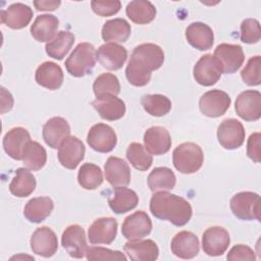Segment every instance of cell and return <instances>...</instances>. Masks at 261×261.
Returning a JSON list of instances; mask_svg holds the SVG:
<instances>
[{"mask_svg": "<svg viewBox=\"0 0 261 261\" xmlns=\"http://www.w3.org/2000/svg\"><path fill=\"white\" fill-rule=\"evenodd\" d=\"M163 50L156 44L144 43L137 46L125 68L128 83L135 87H144L151 80V73L162 66Z\"/></svg>", "mask_w": 261, "mask_h": 261, "instance_id": "1", "label": "cell"}, {"mask_svg": "<svg viewBox=\"0 0 261 261\" xmlns=\"http://www.w3.org/2000/svg\"><path fill=\"white\" fill-rule=\"evenodd\" d=\"M151 213L160 220H167L175 226L187 224L193 214L191 204L182 197L166 191L156 192L150 200Z\"/></svg>", "mask_w": 261, "mask_h": 261, "instance_id": "2", "label": "cell"}, {"mask_svg": "<svg viewBox=\"0 0 261 261\" xmlns=\"http://www.w3.org/2000/svg\"><path fill=\"white\" fill-rule=\"evenodd\" d=\"M95 47L87 42L80 43L65 61L68 73L75 77H82L92 72L96 64Z\"/></svg>", "mask_w": 261, "mask_h": 261, "instance_id": "3", "label": "cell"}, {"mask_svg": "<svg viewBox=\"0 0 261 261\" xmlns=\"http://www.w3.org/2000/svg\"><path fill=\"white\" fill-rule=\"evenodd\" d=\"M204 155L201 147L192 142H186L173 150L172 162L181 173L191 174L198 171L203 164Z\"/></svg>", "mask_w": 261, "mask_h": 261, "instance_id": "4", "label": "cell"}, {"mask_svg": "<svg viewBox=\"0 0 261 261\" xmlns=\"http://www.w3.org/2000/svg\"><path fill=\"white\" fill-rule=\"evenodd\" d=\"M231 212L242 220L260 221V196L253 192L236 194L229 202Z\"/></svg>", "mask_w": 261, "mask_h": 261, "instance_id": "5", "label": "cell"}, {"mask_svg": "<svg viewBox=\"0 0 261 261\" xmlns=\"http://www.w3.org/2000/svg\"><path fill=\"white\" fill-rule=\"evenodd\" d=\"M231 103L227 93L221 90H211L204 93L199 100L200 111L207 117H219L229 108Z\"/></svg>", "mask_w": 261, "mask_h": 261, "instance_id": "6", "label": "cell"}, {"mask_svg": "<svg viewBox=\"0 0 261 261\" xmlns=\"http://www.w3.org/2000/svg\"><path fill=\"white\" fill-rule=\"evenodd\" d=\"M193 74L199 85L209 87L218 82L222 74V69L219 61L212 54H206L196 62Z\"/></svg>", "mask_w": 261, "mask_h": 261, "instance_id": "7", "label": "cell"}, {"mask_svg": "<svg viewBox=\"0 0 261 261\" xmlns=\"http://www.w3.org/2000/svg\"><path fill=\"white\" fill-rule=\"evenodd\" d=\"M89 146L100 153H108L117 144V137L114 129L105 123L94 124L87 136Z\"/></svg>", "mask_w": 261, "mask_h": 261, "instance_id": "8", "label": "cell"}, {"mask_svg": "<svg viewBox=\"0 0 261 261\" xmlns=\"http://www.w3.org/2000/svg\"><path fill=\"white\" fill-rule=\"evenodd\" d=\"M217 139L224 149L234 150L240 148L245 140V128L242 122L234 118L223 120L217 128Z\"/></svg>", "mask_w": 261, "mask_h": 261, "instance_id": "9", "label": "cell"}, {"mask_svg": "<svg viewBox=\"0 0 261 261\" xmlns=\"http://www.w3.org/2000/svg\"><path fill=\"white\" fill-rule=\"evenodd\" d=\"M237 114L246 121H256L261 116V94L256 90L242 92L234 106Z\"/></svg>", "mask_w": 261, "mask_h": 261, "instance_id": "10", "label": "cell"}, {"mask_svg": "<svg viewBox=\"0 0 261 261\" xmlns=\"http://www.w3.org/2000/svg\"><path fill=\"white\" fill-rule=\"evenodd\" d=\"M83 142L73 136H68L58 147V160L67 169H75L85 157Z\"/></svg>", "mask_w": 261, "mask_h": 261, "instance_id": "11", "label": "cell"}, {"mask_svg": "<svg viewBox=\"0 0 261 261\" xmlns=\"http://www.w3.org/2000/svg\"><path fill=\"white\" fill-rule=\"evenodd\" d=\"M220 63L223 73L236 72L244 63L245 55L243 48L234 44H220L214 50L213 55Z\"/></svg>", "mask_w": 261, "mask_h": 261, "instance_id": "12", "label": "cell"}, {"mask_svg": "<svg viewBox=\"0 0 261 261\" xmlns=\"http://www.w3.org/2000/svg\"><path fill=\"white\" fill-rule=\"evenodd\" d=\"M230 238L228 231L221 226L207 228L202 237V248L209 256H220L228 248Z\"/></svg>", "mask_w": 261, "mask_h": 261, "instance_id": "13", "label": "cell"}, {"mask_svg": "<svg viewBox=\"0 0 261 261\" xmlns=\"http://www.w3.org/2000/svg\"><path fill=\"white\" fill-rule=\"evenodd\" d=\"M30 245L33 253L49 258L56 253L58 249V240L51 228L48 226H41L33 232Z\"/></svg>", "mask_w": 261, "mask_h": 261, "instance_id": "14", "label": "cell"}, {"mask_svg": "<svg viewBox=\"0 0 261 261\" xmlns=\"http://www.w3.org/2000/svg\"><path fill=\"white\" fill-rule=\"evenodd\" d=\"M152 230V221L145 211H137L128 215L121 226L122 236L129 240L143 239Z\"/></svg>", "mask_w": 261, "mask_h": 261, "instance_id": "15", "label": "cell"}, {"mask_svg": "<svg viewBox=\"0 0 261 261\" xmlns=\"http://www.w3.org/2000/svg\"><path fill=\"white\" fill-rule=\"evenodd\" d=\"M61 245L70 257L83 258L88 248L84 228L77 224L67 226L62 233Z\"/></svg>", "mask_w": 261, "mask_h": 261, "instance_id": "16", "label": "cell"}, {"mask_svg": "<svg viewBox=\"0 0 261 261\" xmlns=\"http://www.w3.org/2000/svg\"><path fill=\"white\" fill-rule=\"evenodd\" d=\"M117 233V221L113 217H101L96 219L89 227L88 238L91 244H111Z\"/></svg>", "mask_w": 261, "mask_h": 261, "instance_id": "17", "label": "cell"}, {"mask_svg": "<svg viewBox=\"0 0 261 261\" xmlns=\"http://www.w3.org/2000/svg\"><path fill=\"white\" fill-rule=\"evenodd\" d=\"M96 58L106 69L117 70L122 67L126 58V49L116 43H105L96 52Z\"/></svg>", "mask_w": 261, "mask_h": 261, "instance_id": "18", "label": "cell"}, {"mask_svg": "<svg viewBox=\"0 0 261 261\" xmlns=\"http://www.w3.org/2000/svg\"><path fill=\"white\" fill-rule=\"evenodd\" d=\"M92 106L99 113L101 118L109 121L120 119L125 113L124 102L111 94L96 97L92 102Z\"/></svg>", "mask_w": 261, "mask_h": 261, "instance_id": "19", "label": "cell"}, {"mask_svg": "<svg viewBox=\"0 0 261 261\" xmlns=\"http://www.w3.org/2000/svg\"><path fill=\"white\" fill-rule=\"evenodd\" d=\"M30 133L23 127H13L3 138L5 153L14 160H22L27 145L31 142Z\"/></svg>", "mask_w": 261, "mask_h": 261, "instance_id": "20", "label": "cell"}, {"mask_svg": "<svg viewBox=\"0 0 261 261\" xmlns=\"http://www.w3.org/2000/svg\"><path fill=\"white\" fill-rule=\"evenodd\" d=\"M144 144L151 155H163L171 147V138L165 127L152 126L144 134Z\"/></svg>", "mask_w": 261, "mask_h": 261, "instance_id": "21", "label": "cell"}, {"mask_svg": "<svg viewBox=\"0 0 261 261\" xmlns=\"http://www.w3.org/2000/svg\"><path fill=\"white\" fill-rule=\"evenodd\" d=\"M1 22L12 30L25 28L33 17V10L23 3H13L1 10Z\"/></svg>", "mask_w": 261, "mask_h": 261, "instance_id": "22", "label": "cell"}, {"mask_svg": "<svg viewBox=\"0 0 261 261\" xmlns=\"http://www.w3.org/2000/svg\"><path fill=\"white\" fill-rule=\"evenodd\" d=\"M69 134L70 126L67 120L63 117H52L43 125V139L45 143L53 149H57L62 141L69 136Z\"/></svg>", "mask_w": 261, "mask_h": 261, "instance_id": "23", "label": "cell"}, {"mask_svg": "<svg viewBox=\"0 0 261 261\" xmlns=\"http://www.w3.org/2000/svg\"><path fill=\"white\" fill-rule=\"evenodd\" d=\"M199 245L198 237L195 233L192 231L182 230L173 237L170 249L171 252L178 258L192 259L198 255L200 250Z\"/></svg>", "mask_w": 261, "mask_h": 261, "instance_id": "24", "label": "cell"}, {"mask_svg": "<svg viewBox=\"0 0 261 261\" xmlns=\"http://www.w3.org/2000/svg\"><path fill=\"white\" fill-rule=\"evenodd\" d=\"M139 197L137 193L125 187H115L108 194V204L116 214L126 213L137 207Z\"/></svg>", "mask_w": 261, "mask_h": 261, "instance_id": "25", "label": "cell"}, {"mask_svg": "<svg viewBox=\"0 0 261 261\" xmlns=\"http://www.w3.org/2000/svg\"><path fill=\"white\" fill-rule=\"evenodd\" d=\"M104 173L106 180L112 187H125L130 181V169L128 164L121 158L110 156L105 165Z\"/></svg>", "mask_w": 261, "mask_h": 261, "instance_id": "26", "label": "cell"}, {"mask_svg": "<svg viewBox=\"0 0 261 261\" xmlns=\"http://www.w3.org/2000/svg\"><path fill=\"white\" fill-rule=\"evenodd\" d=\"M123 250L133 261H154L159 255V249L152 240H129Z\"/></svg>", "mask_w": 261, "mask_h": 261, "instance_id": "27", "label": "cell"}, {"mask_svg": "<svg viewBox=\"0 0 261 261\" xmlns=\"http://www.w3.org/2000/svg\"><path fill=\"white\" fill-rule=\"evenodd\" d=\"M186 39L192 47L205 51L213 46L214 34L208 24L197 21L192 22L186 29Z\"/></svg>", "mask_w": 261, "mask_h": 261, "instance_id": "28", "label": "cell"}, {"mask_svg": "<svg viewBox=\"0 0 261 261\" xmlns=\"http://www.w3.org/2000/svg\"><path fill=\"white\" fill-rule=\"evenodd\" d=\"M63 71L61 67L52 61L40 64L35 73L38 85L48 90H57L63 83Z\"/></svg>", "mask_w": 261, "mask_h": 261, "instance_id": "29", "label": "cell"}, {"mask_svg": "<svg viewBox=\"0 0 261 261\" xmlns=\"http://www.w3.org/2000/svg\"><path fill=\"white\" fill-rule=\"evenodd\" d=\"M59 20L52 14H42L37 16L31 27V34L38 42L51 41L57 32Z\"/></svg>", "mask_w": 261, "mask_h": 261, "instance_id": "30", "label": "cell"}, {"mask_svg": "<svg viewBox=\"0 0 261 261\" xmlns=\"http://www.w3.org/2000/svg\"><path fill=\"white\" fill-rule=\"evenodd\" d=\"M54 203L49 197H37L33 198L24 206L23 215L33 223H41L52 212Z\"/></svg>", "mask_w": 261, "mask_h": 261, "instance_id": "31", "label": "cell"}, {"mask_svg": "<svg viewBox=\"0 0 261 261\" xmlns=\"http://www.w3.org/2000/svg\"><path fill=\"white\" fill-rule=\"evenodd\" d=\"M102 39L109 43H123L130 36V24L123 18L107 20L102 27Z\"/></svg>", "mask_w": 261, "mask_h": 261, "instance_id": "32", "label": "cell"}, {"mask_svg": "<svg viewBox=\"0 0 261 261\" xmlns=\"http://www.w3.org/2000/svg\"><path fill=\"white\" fill-rule=\"evenodd\" d=\"M127 17L135 23L147 24L151 22L156 16V8L146 0L130 1L125 8Z\"/></svg>", "mask_w": 261, "mask_h": 261, "instance_id": "33", "label": "cell"}, {"mask_svg": "<svg viewBox=\"0 0 261 261\" xmlns=\"http://www.w3.org/2000/svg\"><path fill=\"white\" fill-rule=\"evenodd\" d=\"M36 178L27 168L20 167L15 171V176L9 185L10 193L17 197L23 198L30 196L36 189Z\"/></svg>", "mask_w": 261, "mask_h": 261, "instance_id": "34", "label": "cell"}, {"mask_svg": "<svg viewBox=\"0 0 261 261\" xmlns=\"http://www.w3.org/2000/svg\"><path fill=\"white\" fill-rule=\"evenodd\" d=\"M74 35L67 31L58 32L55 37L49 41L46 46V53L57 60H61L71 49L74 43Z\"/></svg>", "mask_w": 261, "mask_h": 261, "instance_id": "35", "label": "cell"}, {"mask_svg": "<svg viewBox=\"0 0 261 261\" xmlns=\"http://www.w3.org/2000/svg\"><path fill=\"white\" fill-rule=\"evenodd\" d=\"M148 186L153 193L172 190L176 184L173 171L168 167H156L148 175Z\"/></svg>", "mask_w": 261, "mask_h": 261, "instance_id": "36", "label": "cell"}, {"mask_svg": "<svg viewBox=\"0 0 261 261\" xmlns=\"http://www.w3.org/2000/svg\"><path fill=\"white\" fill-rule=\"evenodd\" d=\"M141 104L145 111L156 117L167 114L171 109V101L161 94H148L141 98Z\"/></svg>", "mask_w": 261, "mask_h": 261, "instance_id": "37", "label": "cell"}, {"mask_svg": "<svg viewBox=\"0 0 261 261\" xmlns=\"http://www.w3.org/2000/svg\"><path fill=\"white\" fill-rule=\"evenodd\" d=\"M22 161L25 167L30 170H40L44 167L47 161V153L45 148L38 142L31 141L24 149Z\"/></svg>", "mask_w": 261, "mask_h": 261, "instance_id": "38", "label": "cell"}, {"mask_svg": "<svg viewBox=\"0 0 261 261\" xmlns=\"http://www.w3.org/2000/svg\"><path fill=\"white\" fill-rule=\"evenodd\" d=\"M77 181L85 190H95L103 182L101 168L93 163H85L77 173Z\"/></svg>", "mask_w": 261, "mask_h": 261, "instance_id": "39", "label": "cell"}, {"mask_svg": "<svg viewBox=\"0 0 261 261\" xmlns=\"http://www.w3.org/2000/svg\"><path fill=\"white\" fill-rule=\"evenodd\" d=\"M126 158L136 169L141 171L149 169L153 163L152 155L140 143H132L128 145Z\"/></svg>", "mask_w": 261, "mask_h": 261, "instance_id": "40", "label": "cell"}, {"mask_svg": "<svg viewBox=\"0 0 261 261\" xmlns=\"http://www.w3.org/2000/svg\"><path fill=\"white\" fill-rule=\"evenodd\" d=\"M93 91L96 97L106 94L116 96L120 93V84L115 74L105 72L96 77L93 84Z\"/></svg>", "mask_w": 261, "mask_h": 261, "instance_id": "41", "label": "cell"}, {"mask_svg": "<svg viewBox=\"0 0 261 261\" xmlns=\"http://www.w3.org/2000/svg\"><path fill=\"white\" fill-rule=\"evenodd\" d=\"M241 77L248 86H259L261 84V57H251L241 71Z\"/></svg>", "mask_w": 261, "mask_h": 261, "instance_id": "42", "label": "cell"}, {"mask_svg": "<svg viewBox=\"0 0 261 261\" xmlns=\"http://www.w3.org/2000/svg\"><path fill=\"white\" fill-rule=\"evenodd\" d=\"M261 37L260 23L255 18H247L241 23V41L246 44H255Z\"/></svg>", "mask_w": 261, "mask_h": 261, "instance_id": "43", "label": "cell"}, {"mask_svg": "<svg viewBox=\"0 0 261 261\" xmlns=\"http://www.w3.org/2000/svg\"><path fill=\"white\" fill-rule=\"evenodd\" d=\"M86 257L90 261L100 260H126V257L120 251H113L102 247H88Z\"/></svg>", "mask_w": 261, "mask_h": 261, "instance_id": "44", "label": "cell"}, {"mask_svg": "<svg viewBox=\"0 0 261 261\" xmlns=\"http://www.w3.org/2000/svg\"><path fill=\"white\" fill-rule=\"evenodd\" d=\"M93 11L100 16H110L117 13L121 7V3L118 0H93L91 2Z\"/></svg>", "mask_w": 261, "mask_h": 261, "instance_id": "45", "label": "cell"}, {"mask_svg": "<svg viewBox=\"0 0 261 261\" xmlns=\"http://www.w3.org/2000/svg\"><path fill=\"white\" fill-rule=\"evenodd\" d=\"M227 260H255L254 251L246 245H237L230 249L226 256Z\"/></svg>", "mask_w": 261, "mask_h": 261, "instance_id": "46", "label": "cell"}, {"mask_svg": "<svg viewBox=\"0 0 261 261\" xmlns=\"http://www.w3.org/2000/svg\"><path fill=\"white\" fill-rule=\"evenodd\" d=\"M260 133L252 134L247 143V155L248 157L256 163H259L261 160V150H260Z\"/></svg>", "mask_w": 261, "mask_h": 261, "instance_id": "47", "label": "cell"}, {"mask_svg": "<svg viewBox=\"0 0 261 261\" xmlns=\"http://www.w3.org/2000/svg\"><path fill=\"white\" fill-rule=\"evenodd\" d=\"M59 0H40V1H34V5L37 8V10L40 11H53L60 5Z\"/></svg>", "mask_w": 261, "mask_h": 261, "instance_id": "48", "label": "cell"}]
</instances>
